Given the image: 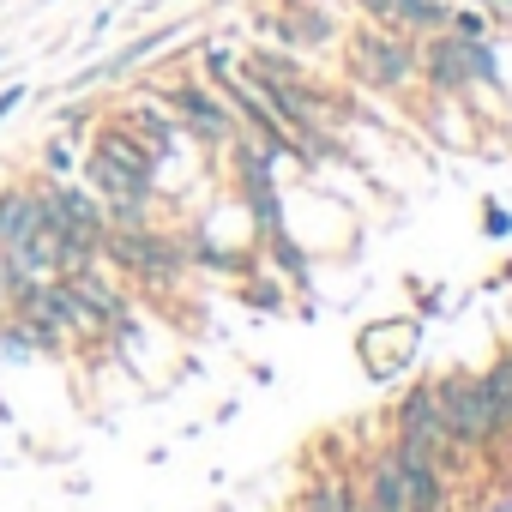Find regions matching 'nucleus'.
<instances>
[{
  "label": "nucleus",
  "mask_w": 512,
  "mask_h": 512,
  "mask_svg": "<svg viewBox=\"0 0 512 512\" xmlns=\"http://www.w3.org/2000/svg\"><path fill=\"white\" fill-rule=\"evenodd\" d=\"M434 404H440L446 440H452L458 452H476V446H500V440H506V428L494 422V404H488L476 368H446V374L434 380Z\"/></svg>",
  "instance_id": "20e7f679"
},
{
  "label": "nucleus",
  "mask_w": 512,
  "mask_h": 512,
  "mask_svg": "<svg viewBox=\"0 0 512 512\" xmlns=\"http://www.w3.org/2000/svg\"><path fill=\"white\" fill-rule=\"evenodd\" d=\"M0 67H7V43H0Z\"/></svg>",
  "instance_id": "a211bd4d"
},
{
  "label": "nucleus",
  "mask_w": 512,
  "mask_h": 512,
  "mask_svg": "<svg viewBox=\"0 0 512 512\" xmlns=\"http://www.w3.org/2000/svg\"><path fill=\"white\" fill-rule=\"evenodd\" d=\"M356 494H362L368 512H410V500H404V470H398L392 446H380V452L362 458V482H356Z\"/></svg>",
  "instance_id": "1a4fd4ad"
},
{
  "label": "nucleus",
  "mask_w": 512,
  "mask_h": 512,
  "mask_svg": "<svg viewBox=\"0 0 512 512\" xmlns=\"http://www.w3.org/2000/svg\"><path fill=\"white\" fill-rule=\"evenodd\" d=\"M37 229H43L37 181H7V187H0V247H13V253H19Z\"/></svg>",
  "instance_id": "9d476101"
},
{
  "label": "nucleus",
  "mask_w": 512,
  "mask_h": 512,
  "mask_svg": "<svg viewBox=\"0 0 512 512\" xmlns=\"http://www.w3.org/2000/svg\"><path fill=\"white\" fill-rule=\"evenodd\" d=\"M91 151H103L109 163H121V169H133V175H151V181H157V169H163V157H157V151H151L133 127H121L115 115H103V127H97Z\"/></svg>",
  "instance_id": "9b49d317"
},
{
  "label": "nucleus",
  "mask_w": 512,
  "mask_h": 512,
  "mask_svg": "<svg viewBox=\"0 0 512 512\" xmlns=\"http://www.w3.org/2000/svg\"><path fill=\"white\" fill-rule=\"evenodd\" d=\"M253 31L278 49H332L338 43V19L320 7V0H272V7H253Z\"/></svg>",
  "instance_id": "39448f33"
},
{
  "label": "nucleus",
  "mask_w": 512,
  "mask_h": 512,
  "mask_svg": "<svg viewBox=\"0 0 512 512\" xmlns=\"http://www.w3.org/2000/svg\"><path fill=\"white\" fill-rule=\"evenodd\" d=\"M241 302H247V308H284V290H278V284H247Z\"/></svg>",
  "instance_id": "dca6fc26"
},
{
  "label": "nucleus",
  "mask_w": 512,
  "mask_h": 512,
  "mask_svg": "<svg viewBox=\"0 0 512 512\" xmlns=\"http://www.w3.org/2000/svg\"><path fill=\"white\" fill-rule=\"evenodd\" d=\"M43 175H55V181H73V175H79V133H67V127L49 133V145H43Z\"/></svg>",
  "instance_id": "ddd939ff"
},
{
  "label": "nucleus",
  "mask_w": 512,
  "mask_h": 512,
  "mask_svg": "<svg viewBox=\"0 0 512 512\" xmlns=\"http://www.w3.org/2000/svg\"><path fill=\"white\" fill-rule=\"evenodd\" d=\"M344 67H350V79H356V85L398 97V91H410V85H416V37H410V31H392V25H368V19H362V25L344 37Z\"/></svg>",
  "instance_id": "f257e3e1"
},
{
  "label": "nucleus",
  "mask_w": 512,
  "mask_h": 512,
  "mask_svg": "<svg viewBox=\"0 0 512 512\" xmlns=\"http://www.w3.org/2000/svg\"><path fill=\"white\" fill-rule=\"evenodd\" d=\"M151 91L169 103V115H175V127H181V139H193V145H205V151H223L235 133H241V121H235V109L223 103V91L205 79V73H163V79H151Z\"/></svg>",
  "instance_id": "f03ea898"
},
{
  "label": "nucleus",
  "mask_w": 512,
  "mask_h": 512,
  "mask_svg": "<svg viewBox=\"0 0 512 512\" xmlns=\"http://www.w3.org/2000/svg\"><path fill=\"white\" fill-rule=\"evenodd\" d=\"M392 458H398V470H404V500H410V512H452L446 464H440L428 446H404V440H392Z\"/></svg>",
  "instance_id": "6e6552de"
},
{
  "label": "nucleus",
  "mask_w": 512,
  "mask_h": 512,
  "mask_svg": "<svg viewBox=\"0 0 512 512\" xmlns=\"http://www.w3.org/2000/svg\"><path fill=\"white\" fill-rule=\"evenodd\" d=\"M266 247H272V260L284 266V278H296V284L308 278V253H302V247L290 241V229H278V235H266Z\"/></svg>",
  "instance_id": "4468645a"
},
{
  "label": "nucleus",
  "mask_w": 512,
  "mask_h": 512,
  "mask_svg": "<svg viewBox=\"0 0 512 512\" xmlns=\"http://www.w3.org/2000/svg\"><path fill=\"white\" fill-rule=\"evenodd\" d=\"M25 103H31V85H25V79H13V85H0V127H7V121H13V115L25 109Z\"/></svg>",
  "instance_id": "2eb2a0df"
},
{
  "label": "nucleus",
  "mask_w": 512,
  "mask_h": 512,
  "mask_svg": "<svg viewBox=\"0 0 512 512\" xmlns=\"http://www.w3.org/2000/svg\"><path fill=\"white\" fill-rule=\"evenodd\" d=\"M506 362H512V350H506Z\"/></svg>",
  "instance_id": "412c9836"
},
{
  "label": "nucleus",
  "mask_w": 512,
  "mask_h": 512,
  "mask_svg": "<svg viewBox=\"0 0 512 512\" xmlns=\"http://www.w3.org/2000/svg\"><path fill=\"white\" fill-rule=\"evenodd\" d=\"M482 392H488V404H494V422L512 434V362H506V356H494V362L482 368Z\"/></svg>",
  "instance_id": "f8f14e48"
},
{
  "label": "nucleus",
  "mask_w": 512,
  "mask_h": 512,
  "mask_svg": "<svg viewBox=\"0 0 512 512\" xmlns=\"http://www.w3.org/2000/svg\"><path fill=\"white\" fill-rule=\"evenodd\" d=\"M37 7H55V0H37Z\"/></svg>",
  "instance_id": "aec40b11"
},
{
  "label": "nucleus",
  "mask_w": 512,
  "mask_h": 512,
  "mask_svg": "<svg viewBox=\"0 0 512 512\" xmlns=\"http://www.w3.org/2000/svg\"><path fill=\"white\" fill-rule=\"evenodd\" d=\"M482 229H488V235H512V217H506V205H494V199H488V205H482Z\"/></svg>",
  "instance_id": "f3484780"
},
{
  "label": "nucleus",
  "mask_w": 512,
  "mask_h": 512,
  "mask_svg": "<svg viewBox=\"0 0 512 512\" xmlns=\"http://www.w3.org/2000/svg\"><path fill=\"white\" fill-rule=\"evenodd\" d=\"M187 25H157V31H145V37H133L127 49H115V55H103V61H91V67H79L73 79H67V91L79 97V91H97V85H121V79H133L157 49H169L175 37H181Z\"/></svg>",
  "instance_id": "0eeeda50"
},
{
  "label": "nucleus",
  "mask_w": 512,
  "mask_h": 512,
  "mask_svg": "<svg viewBox=\"0 0 512 512\" xmlns=\"http://www.w3.org/2000/svg\"><path fill=\"white\" fill-rule=\"evenodd\" d=\"M0 314H7V290H0Z\"/></svg>",
  "instance_id": "6ab92c4d"
},
{
  "label": "nucleus",
  "mask_w": 512,
  "mask_h": 512,
  "mask_svg": "<svg viewBox=\"0 0 512 512\" xmlns=\"http://www.w3.org/2000/svg\"><path fill=\"white\" fill-rule=\"evenodd\" d=\"M392 434L404 440V446H428L446 470H452V458H458V446L446 440V422H440V404H434V380H416L398 404H392Z\"/></svg>",
  "instance_id": "423d86ee"
},
{
  "label": "nucleus",
  "mask_w": 512,
  "mask_h": 512,
  "mask_svg": "<svg viewBox=\"0 0 512 512\" xmlns=\"http://www.w3.org/2000/svg\"><path fill=\"white\" fill-rule=\"evenodd\" d=\"M97 260L139 278V284H181L187 272V247L175 235H163L157 223H133V229H103V247H97Z\"/></svg>",
  "instance_id": "7ed1b4c3"
}]
</instances>
